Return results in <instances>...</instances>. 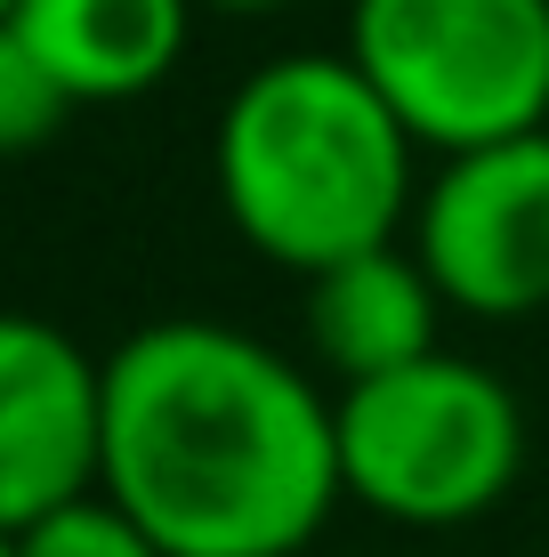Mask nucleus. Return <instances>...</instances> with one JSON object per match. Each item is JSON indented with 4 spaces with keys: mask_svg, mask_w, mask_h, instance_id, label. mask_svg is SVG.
<instances>
[{
    "mask_svg": "<svg viewBox=\"0 0 549 557\" xmlns=\"http://www.w3.org/2000/svg\"><path fill=\"white\" fill-rule=\"evenodd\" d=\"M105 502L162 557H299L348 502L339 405L235 323L162 315L105 356Z\"/></svg>",
    "mask_w": 549,
    "mask_h": 557,
    "instance_id": "f257e3e1",
    "label": "nucleus"
},
{
    "mask_svg": "<svg viewBox=\"0 0 549 557\" xmlns=\"http://www.w3.org/2000/svg\"><path fill=\"white\" fill-rule=\"evenodd\" d=\"M219 202L259 259L324 275L388 251L412 202V129L355 73V57H275L242 73L219 113Z\"/></svg>",
    "mask_w": 549,
    "mask_h": 557,
    "instance_id": "f03ea898",
    "label": "nucleus"
},
{
    "mask_svg": "<svg viewBox=\"0 0 549 557\" xmlns=\"http://www.w3.org/2000/svg\"><path fill=\"white\" fill-rule=\"evenodd\" d=\"M339 405V485L388 525L445 533L494 517L525 476V405L469 356H421L388 380H355Z\"/></svg>",
    "mask_w": 549,
    "mask_h": 557,
    "instance_id": "7ed1b4c3",
    "label": "nucleus"
},
{
    "mask_svg": "<svg viewBox=\"0 0 549 557\" xmlns=\"http://www.w3.org/2000/svg\"><path fill=\"white\" fill-rule=\"evenodd\" d=\"M348 57L412 146L477 153L549 129V0H355Z\"/></svg>",
    "mask_w": 549,
    "mask_h": 557,
    "instance_id": "20e7f679",
    "label": "nucleus"
},
{
    "mask_svg": "<svg viewBox=\"0 0 549 557\" xmlns=\"http://www.w3.org/2000/svg\"><path fill=\"white\" fill-rule=\"evenodd\" d=\"M412 259L445 307L477 323H517L549 307V129L445 153L412 210Z\"/></svg>",
    "mask_w": 549,
    "mask_h": 557,
    "instance_id": "39448f33",
    "label": "nucleus"
},
{
    "mask_svg": "<svg viewBox=\"0 0 549 557\" xmlns=\"http://www.w3.org/2000/svg\"><path fill=\"white\" fill-rule=\"evenodd\" d=\"M105 493V363L41 315L0 323V525Z\"/></svg>",
    "mask_w": 549,
    "mask_h": 557,
    "instance_id": "423d86ee",
    "label": "nucleus"
},
{
    "mask_svg": "<svg viewBox=\"0 0 549 557\" xmlns=\"http://www.w3.org/2000/svg\"><path fill=\"white\" fill-rule=\"evenodd\" d=\"M195 0H0V41H16L73 106L146 98L186 49Z\"/></svg>",
    "mask_w": 549,
    "mask_h": 557,
    "instance_id": "0eeeda50",
    "label": "nucleus"
},
{
    "mask_svg": "<svg viewBox=\"0 0 549 557\" xmlns=\"http://www.w3.org/2000/svg\"><path fill=\"white\" fill-rule=\"evenodd\" d=\"M437 315H445V292L428 283V267L404 259L396 243L308 275V348L339 388L388 380V372H404V363L437 356Z\"/></svg>",
    "mask_w": 549,
    "mask_h": 557,
    "instance_id": "6e6552de",
    "label": "nucleus"
},
{
    "mask_svg": "<svg viewBox=\"0 0 549 557\" xmlns=\"http://www.w3.org/2000/svg\"><path fill=\"white\" fill-rule=\"evenodd\" d=\"M9 557H162V542L105 493H89V502H65L33 525H9Z\"/></svg>",
    "mask_w": 549,
    "mask_h": 557,
    "instance_id": "1a4fd4ad",
    "label": "nucleus"
},
{
    "mask_svg": "<svg viewBox=\"0 0 549 557\" xmlns=\"http://www.w3.org/2000/svg\"><path fill=\"white\" fill-rule=\"evenodd\" d=\"M65 122H73V98H65V89H57L16 41H0V146H9V153H33V146H49Z\"/></svg>",
    "mask_w": 549,
    "mask_h": 557,
    "instance_id": "9d476101",
    "label": "nucleus"
},
{
    "mask_svg": "<svg viewBox=\"0 0 549 557\" xmlns=\"http://www.w3.org/2000/svg\"><path fill=\"white\" fill-rule=\"evenodd\" d=\"M202 9H226V16H259V9H283V0H202Z\"/></svg>",
    "mask_w": 549,
    "mask_h": 557,
    "instance_id": "9b49d317",
    "label": "nucleus"
}]
</instances>
